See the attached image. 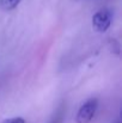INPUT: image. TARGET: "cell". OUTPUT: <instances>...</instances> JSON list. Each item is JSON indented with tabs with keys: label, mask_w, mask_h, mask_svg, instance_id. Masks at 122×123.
Segmentation results:
<instances>
[{
	"label": "cell",
	"mask_w": 122,
	"mask_h": 123,
	"mask_svg": "<svg viewBox=\"0 0 122 123\" xmlns=\"http://www.w3.org/2000/svg\"><path fill=\"white\" fill-rule=\"evenodd\" d=\"M113 22V11L109 8H102L92 17V26L98 32H104L109 29Z\"/></svg>",
	"instance_id": "cell-1"
},
{
	"label": "cell",
	"mask_w": 122,
	"mask_h": 123,
	"mask_svg": "<svg viewBox=\"0 0 122 123\" xmlns=\"http://www.w3.org/2000/svg\"><path fill=\"white\" fill-rule=\"evenodd\" d=\"M98 108V100L96 98L87 99L78 110L77 114V123H89L96 115Z\"/></svg>",
	"instance_id": "cell-2"
},
{
	"label": "cell",
	"mask_w": 122,
	"mask_h": 123,
	"mask_svg": "<svg viewBox=\"0 0 122 123\" xmlns=\"http://www.w3.org/2000/svg\"><path fill=\"white\" fill-rule=\"evenodd\" d=\"M65 116H66V103L62 102L56 108V110L54 111V114L50 116L48 123H62L64 120H65Z\"/></svg>",
	"instance_id": "cell-3"
},
{
	"label": "cell",
	"mask_w": 122,
	"mask_h": 123,
	"mask_svg": "<svg viewBox=\"0 0 122 123\" xmlns=\"http://www.w3.org/2000/svg\"><path fill=\"white\" fill-rule=\"evenodd\" d=\"M19 2H20V0H0V6H1V8L10 11V10L16 8L19 5Z\"/></svg>",
	"instance_id": "cell-4"
},
{
	"label": "cell",
	"mask_w": 122,
	"mask_h": 123,
	"mask_svg": "<svg viewBox=\"0 0 122 123\" xmlns=\"http://www.w3.org/2000/svg\"><path fill=\"white\" fill-rule=\"evenodd\" d=\"M4 123H25V121L22 117H13V118H8L4 121Z\"/></svg>",
	"instance_id": "cell-5"
},
{
	"label": "cell",
	"mask_w": 122,
	"mask_h": 123,
	"mask_svg": "<svg viewBox=\"0 0 122 123\" xmlns=\"http://www.w3.org/2000/svg\"><path fill=\"white\" fill-rule=\"evenodd\" d=\"M117 123H120V122H117Z\"/></svg>",
	"instance_id": "cell-6"
}]
</instances>
